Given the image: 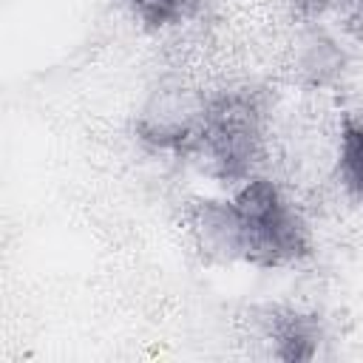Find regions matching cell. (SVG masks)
Returning a JSON list of instances; mask_svg holds the SVG:
<instances>
[{
    "label": "cell",
    "mask_w": 363,
    "mask_h": 363,
    "mask_svg": "<svg viewBox=\"0 0 363 363\" xmlns=\"http://www.w3.org/2000/svg\"><path fill=\"white\" fill-rule=\"evenodd\" d=\"M199 244L221 261H247L258 269L301 264L312 255V235L301 213L269 179L250 176L230 201L193 204Z\"/></svg>",
    "instance_id": "6da1fadb"
},
{
    "label": "cell",
    "mask_w": 363,
    "mask_h": 363,
    "mask_svg": "<svg viewBox=\"0 0 363 363\" xmlns=\"http://www.w3.org/2000/svg\"><path fill=\"white\" fill-rule=\"evenodd\" d=\"M264 116L267 99L255 88H233L207 96L193 156H199L218 182H247L264 153Z\"/></svg>",
    "instance_id": "7a4b0ae2"
},
{
    "label": "cell",
    "mask_w": 363,
    "mask_h": 363,
    "mask_svg": "<svg viewBox=\"0 0 363 363\" xmlns=\"http://www.w3.org/2000/svg\"><path fill=\"white\" fill-rule=\"evenodd\" d=\"M201 105L204 99L190 96L187 91H162L139 113L136 136L156 150H170L176 156H193Z\"/></svg>",
    "instance_id": "3957f363"
},
{
    "label": "cell",
    "mask_w": 363,
    "mask_h": 363,
    "mask_svg": "<svg viewBox=\"0 0 363 363\" xmlns=\"http://www.w3.org/2000/svg\"><path fill=\"white\" fill-rule=\"evenodd\" d=\"M269 337L275 343V357L286 363H309L318 357L323 326L315 312L301 309H272Z\"/></svg>",
    "instance_id": "277c9868"
},
{
    "label": "cell",
    "mask_w": 363,
    "mask_h": 363,
    "mask_svg": "<svg viewBox=\"0 0 363 363\" xmlns=\"http://www.w3.org/2000/svg\"><path fill=\"white\" fill-rule=\"evenodd\" d=\"M337 176L343 187L363 201V116H343L337 130Z\"/></svg>",
    "instance_id": "5b68a950"
},
{
    "label": "cell",
    "mask_w": 363,
    "mask_h": 363,
    "mask_svg": "<svg viewBox=\"0 0 363 363\" xmlns=\"http://www.w3.org/2000/svg\"><path fill=\"white\" fill-rule=\"evenodd\" d=\"M128 3L139 17V23H145L150 31H162L190 20L201 6V0H128Z\"/></svg>",
    "instance_id": "8992f818"
},
{
    "label": "cell",
    "mask_w": 363,
    "mask_h": 363,
    "mask_svg": "<svg viewBox=\"0 0 363 363\" xmlns=\"http://www.w3.org/2000/svg\"><path fill=\"white\" fill-rule=\"evenodd\" d=\"M292 3H295V11H298V14L315 17V14H320L326 6H332L335 0H292Z\"/></svg>",
    "instance_id": "52a82bcc"
},
{
    "label": "cell",
    "mask_w": 363,
    "mask_h": 363,
    "mask_svg": "<svg viewBox=\"0 0 363 363\" xmlns=\"http://www.w3.org/2000/svg\"><path fill=\"white\" fill-rule=\"evenodd\" d=\"M346 9H349V17L363 23V0H346Z\"/></svg>",
    "instance_id": "ba28073f"
}]
</instances>
